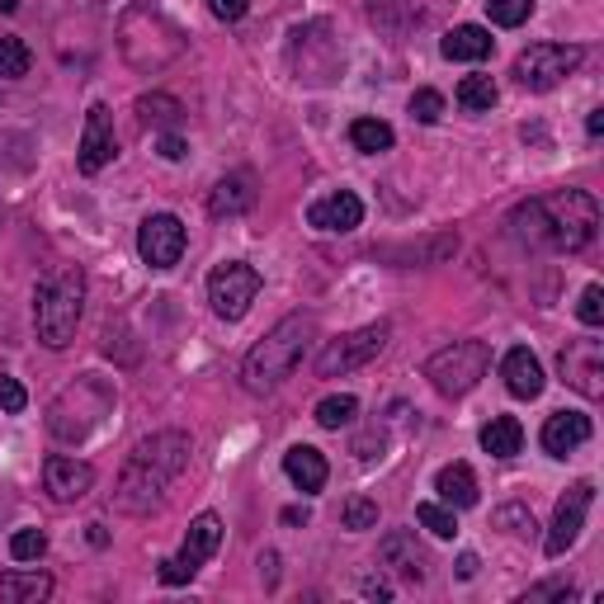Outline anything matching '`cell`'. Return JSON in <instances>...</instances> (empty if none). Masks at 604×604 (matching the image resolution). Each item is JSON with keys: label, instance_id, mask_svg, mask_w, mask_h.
I'll list each match as a JSON object with an SVG mask.
<instances>
[{"label": "cell", "instance_id": "obj_1", "mask_svg": "<svg viewBox=\"0 0 604 604\" xmlns=\"http://www.w3.org/2000/svg\"><path fill=\"white\" fill-rule=\"evenodd\" d=\"M189 454L194 444L185 430H156L137 444L128 454V464L118 472V487H114V510L118 514H147L166 501V491L175 487V477L189 468Z\"/></svg>", "mask_w": 604, "mask_h": 604}, {"label": "cell", "instance_id": "obj_2", "mask_svg": "<svg viewBox=\"0 0 604 604\" xmlns=\"http://www.w3.org/2000/svg\"><path fill=\"white\" fill-rule=\"evenodd\" d=\"M514 237L539 246V251H562V256H576L595 241V227H600V204L591 199L585 189H558L548 199H529L514 208Z\"/></svg>", "mask_w": 604, "mask_h": 604}, {"label": "cell", "instance_id": "obj_3", "mask_svg": "<svg viewBox=\"0 0 604 604\" xmlns=\"http://www.w3.org/2000/svg\"><path fill=\"white\" fill-rule=\"evenodd\" d=\"M312 341H316V316L312 312L283 316V322L264 331L260 341L251 345V354H246L241 387H246V393H256V397L274 393L283 378H293V368L302 364V354H308Z\"/></svg>", "mask_w": 604, "mask_h": 604}, {"label": "cell", "instance_id": "obj_4", "mask_svg": "<svg viewBox=\"0 0 604 604\" xmlns=\"http://www.w3.org/2000/svg\"><path fill=\"white\" fill-rule=\"evenodd\" d=\"M118 48L137 71H166L185 52V29L152 6H128L118 20Z\"/></svg>", "mask_w": 604, "mask_h": 604}, {"label": "cell", "instance_id": "obj_5", "mask_svg": "<svg viewBox=\"0 0 604 604\" xmlns=\"http://www.w3.org/2000/svg\"><path fill=\"white\" fill-rule=\"evenodd\" d=\"M81 312H85V274L81 270L52 274L39 283V293H33V326H39V341L48 350H66L76 341Z\"/></svg>", "mask_w": 604, "mask_h": 604}, {"label": "cell", "instance_id": "obj_6", "mask_svg": "<svg viewBox=\"0 0 604 604\" xmlns=\"http://www.w3.org/2000/svg\"><path fill=\"white\" fill-rule=\"evenodd\" d=\"M110 412H114V387L95 378V373H85V378L62 387V397L48 406V430L62 444H81L85 435L100 430V420Z\"/></svg>", "mask_w": 604, "mask_h": 604}, {"label": "cell", "instance_id": "obj_7", "mask_svg": "<svg viewBox=\"0 0 604 604\" xmlns=\"http://www.w3.org/2000/svg\"><path fill=\"white\" fill-rule=\"evenodd\" d=\"M491 368V345L487 341H454L449 350L430 354V364H425V378L439 397H468L477 383L487 378Z\"/></svg>", "mask_w": 604, "mask_h": 604}, {"label": "cell", "instance_id": "obj_8", "mask_svg": "<svg viewBox=\"0 0 604 604\" xmlns=\"http://www.w3.org/2000/svg\"><path fill=\"white\" fill-rule=\"evenodd\" d=\"M581 58H585V48H576V43H534L514 58V76H520L524 91L543 95V91H553V85H562L572 76L581 66Z\"/></svg>", "mask_w": 604, "mask_h": 604}, {"label": "cell", "instance_id": "obj_9", "mask_svg": "<svg viewBox=\"0 0 604 604\" xmlns=\"http://www.w3.org/2000/svg\"><path fill=\"white\" fill-rule=\"evenodd\" d=\"M260 270L256 264H246V260H227L218 264V270L208 274V302H212V312L222 316V322H241L246 312H251V302L260 298Z\"/></svg>", "mask_w": 604, "mask_h": 604}, {"label": "cell", "instance_id": "obj_10", "mask_svg": "<svg viewBox=\"0 0 604 604\" xmlns=\"http://www.w3.org/2000/svg\"><path fill=\"white\" fill-rule=\"evenodd\" d=\"M218 543H222V520H218V514H212V510L194 514V524H189V534H185V548L156 566L162 585H189L194 576H199V566L218 553Z\"/></svg>", "mask_w": 604, "mask_h": 604}, {"label": "cell", "instance_id": "obj_11", "mask_svg": "<svg viewBox=\"0 0 604 604\" xmlns=\"http://www.w3.org/2000/svg\"><path fill=\"white\" fill-rule=\"evenodd\" d=\"M387 335H393V326H387V322H373L364 331L341 335V341H331L322 350L316 373H322V378H341V373H350V368H364L368 360H378V354L387 350Z\"/></svg>", "mask_w": 604, "mask_h": 604}, {"label": "cell", "instance_id": "obj_12", "mask_svg": "<svg viewBox=\"0 0 604 604\" xmlns=\"http://www.w3.org/2000/svg\"><path fill=\"white\" fill-rule=\"evenodd\" d=\"M189 246V232L185 222L175 218V212H152V218H142L137 227V256L152 264V270H170V264H180Z\"/></svg>", "mask_w": 604, "mask_h": 604}, {"label": "cell", "instance_id": "obj_13", "mask_svg": "<svg viewBox=\"0 0 604 604\" xmlns=\"http://www.w3.org/2000/svg\"><path fill=\"white\" fill-rule=\"evenodd\" d=\"M558 368H562V383L585 402L604 397V345L591 341V335L585 341H566V350L558 354Z\"/></svg>", "mask_w": 604, "mask_h": 604}, {"label": "cell", "instance_id": "obj_14", "mask_svg": "<svg viewBox=\"0 0 604 604\" xmlns=\"http://www.w3.org/2000/svg\"><path fill=\"white\" fill-rule=\"evenodd\" d=\"M114 152H118V137H114L110 104H91V110H85V128H81V152H76L81 175H100L114 162Z\"/></svg>", "mask_w": 604, "mask_h": 604}, {"label": "cell", "instance_id": "obj_15", "mask_svg": "<svg viewBox=\"0 0 604 604\" xmlns=\"http://www.w3.org/2000/svg\"><path fill=\"white\" fill-rule=\"evenodd\" d=\"M591 501H595V487H591V482H576V487L558 501L553 529H548V543H543V553H548V558H562L566 548H572V543L581 539V529H585V510H591Z\"/></svg>", "mask_w": 604, "mask_h": 604}, {"label": "cell", "instance_id": "obj_16", "mask_svg": "<svg viewBox=\"0 0 604 604\" xmlns=\"http://www.w3.org/2000/svg\"><path fill=\"white\" fill-rule=\"evenodd\" d=\"M43 491L52 496L58 506H76L95 491V468L81 464V458H66V454H52L43 464Z\"/></svg>", "mask_w": 604, "mask_h": 604}, {"label": "cell", "instance_id": "obj_17", "mask_svg": "<svg viewBox=\"0 0 604 604\" xmlns=\"http://www.w3.org/2000/svg\"><path fill=\"white\" fill-rule=\"evenodd\" d=\"M308 222L316 227V232H354V227L364 222V199L350 189H335L326 194V199H316L308 208Z\"/></svg>", "mask_w": 604, "mask_h": 604}, {"label": "cell", "instance_id": "obj_18", "mask_svg": "<svg viewBox=\"0 0 604 604\" xmlns=\"http://www.w3.org/2000/svg\"><path fill=\"white\" fill-rule=\"evenodd\" d=\"M501 378H506V387H510V397L534 402V397L543 393V364H539V354L524 350V345H514L506 360H501Z\"/></svg>", "mask_w": 604, "mask_h": 604}, {"label": "cell", "instance_id": "obj_19", "mask_svg": "<svg viewBox=\"0 0 604 604\" xmlns=\"http://www.w3.org/2000/svg\"><path fill=\"white\" fill-rule=\"evenodd\" d=\"M543 449L553 454V458H566V454H576L585 439H591V416H581V412H553L543 420Z\"/></svg>", "mask_w": 604, "mask_h": 604}, {"label": "cell", "instance_id": "obj_20", "mask_svg": "<svg viewBox=\"0 0 604 604\" xmlns=\"http://www.w3.org/2000/svg\"><path fill=\"white\" fill-rule=\"evenodd\" d=\"M378 562L393 566V572L406 581H425V548L416 543L412 529H393V534L378 543Z\"/></svg>", "mask_w": 604, "mask_h": 604}, {"label": "cell", "instance_id": "obj_21", "mask_svg": "<svg viewBox=\"0 0 604 604\" xmlns=\"http://www.w3.org/2000/svg\"><path fill=\"white\" fill-rule=\"evenodd\" d=\"M256 180L251 175H227V180H218L212 185V194H208V212L212 218H237V212H251L256 208Z\"/></svg>", "mask_w": 604, "mask_h": 604}, {"label": "cell", "instance_id": "obj_22", "mask_svg": "<svg viewBox=\"0 0 604 604\" xmlns=\"http://www.w3.org/2000/svg\"><path fill=\"white\" fill-rule=\"evenodd\" d=\"M283 472H289V482H293L298 491H308V496L322 491L326 477H331L322 449H312V444H293V449L283 454Z\"/></svg>", "mask_w": 604, "mask_h": 604}, {"label": "cell", "instance_id": "obj_23", "mask_svg": "<svg viewBox=\"0 0 604 604\" xmlns=\"http://www.w3.org/2000/svg\"><path fill=\"white\" fill-rule=\"evenodd\" d=\"M439 52L449 62H482V58H491V33L482 24H458V29L444 33Z\"/></svg>", "mask_w": 604, "mask_h": 604}, {"label": "cell", "instance_id": "obj_24", "mask_svg": "<svg viewBox=\"0 0 604 604\" xmlns=\"http://www.w3.org/2000/svg\"><path fill=\"white\" fill-rule=\"evenodd\" d=\"M435 491H439V501H444V506H454V510L477 506V477H472L468 464H449V468H439Z\"/></svg>", "mask_w": 604, "mask_h": 604}, {"label": "cell", "instance_id": "obj_25", "mask_svg": "<svg viewBox=\"0 0 604 604\" xmlns=\"http://www.w3.org/2000/svg\"><path fill=\"white\" fill-rule=\"evenodd\" d=\"M482 449L491 458H514V454L524 449V425L514 420V416H491L482 425Z\"/></svg>", "mask_w": 604, "mask_h": 604}, {"label": "cell", "instance_id": "obj_26", "mask_svg": "<svg viewBox=\"0 0 604 604\" xmlns=\"http://www.w3.org/2000/svg\"><path fill=\"white\" fill-rule=\"evenodd\" d=\"M52 595V576L48 572H6L0 576V600L6 604H39Z\"/></svg>", "mask_w": 604, "mask_h": 604}, {"label": "cell", "instance_id": "obj_27", "mask_svg": "<svg viewBox=\"0 0 604 604\" xmlns=\"http://www.w3.org/2000/svg\"><path fill=\"white\" fill-rule=\"evenodd\" d=\"M364 14H368V24L383 29V33H406L416 24L412 0H364Z\"/></svg>", "mask_w": 604, "mask_h": 604}, {"label": "cell", "instance_id": "obj_28", "mask_svg": "<svg viewBox=\"0 0 604 604\" xmlns=\"http://www.w3.org/2000/svg\"><path fill=\"white\" fill-rule=\"evenodd\" d=\"M350 142H354V152H368V156H378V152H393V123H383V118H354L350 123Z\"/></svg>", "mask_w": 604, "mask_h": 604}, {"label": "cell", "instance_id": "obj_29", "mask_svg": "<svg viewBox=\"0 0 604 604\" xmlns=\"http://www.w3.org/2000/svg\"><path fill=\"white\" fill-rule=\"evenodd\" d=\"M458 104H464L468 114H487L496 100H501V91H496V81L491 76H464L458 81V95H454Z\"/></svg>", "mask_w": 604, "mask_h": 604}, {"label": "cell", "instance_id": "obj_30", "mask_svg": "<svg viewBox=\"0 0 604 604\" xmlns=\"http://www.w3.org/2000/svg\"><path fill=\"white\" fill-rule=\"evenodd\" d=\"M137 114H142L147 128H175L185 110H180V100H175V95H142L137 100Z\"/></svg>", "mask_w": 604, "mask_h": 604}, {"label": "cell", "instance_id": "obj_31", "mask_svg": "<svg viewBox=\"0 0 604 604\" xmlns=\"http://www.w3.org/2000/svg\"><path fill=\"white\" fill-rule=\"evenodd\" d=\"M354 416H360V402H354L350 393L326 397L322 406H316V425H322V430H341V425H350Z\"/></svg>", "mask_w": 604, "mask_h": 604}, {"label": "cell", "instance_id": "obj_32", "mask_svg": "<svg viewBox=\"0 0 604 604\" xmlns=\"http://www.w3.org/2000/svg\"><path fill=\"white\" fill-rule=\"evenodd\" d=\"M29 66H33V52L20 39H0V76L20 81V76H29Z\"/></svg>", "mask_w": 604, "mask_h": 604}, {"label": "cell", "instance_id": "obj_33", "mask_svg": "<svg viewBox=\"0 0 604 604\" xmlns=\"http://www.w3.org/2000/svg\"><path fill=\"white\" fill-rule=\"evenodd\" d=\"M416 520H420L425 529H430L435 539H454V534H458L454 510H449V506H439V501H420V506H416Z\"/></svg>", "mask_w": 604, "mask_h": 604}, {"label": "cell", "instance_id": "obj_34", "mask_svg": "<svg viewBox=\"0 0 604 604\" xmlns=\"http://www.w3.org/2000/svg\"><path fill=\"white\" fill-rule=\"evenodd\" d=\"M487 14H491V24H501V29H520L529 14H534V0H487Z\"/></svg>", "mask_w": 604, "mask_h": 604}, {"label": "cell", "instance_id": "obj_35", "mask_svg": "<svg viewBox=\"0 0 604 604\" xmlns=\"http://www.w3.org/2000/svg\"><path fill=\"white\" fill-rule=\"evenodd\" d=\"M48 553V534L43 529H20V534L10 539V558L14 562H39Z\"/></svg>", "mask_w": 604, "mask_h": 604}, {"label": "cell", "instance_id": "obj_36", "mask_svg": "<svg viewBox=\"0 0 604 604\" xmlns=\"http://www.w3.org/2000/svg\"><path fill=\"white\" fill-rule=\"evenodd\" d=\"M345 529H378V501H368V496L345 501Z\"/></svg>", "mask_w": 604, "mask_h": 604}, {"label": "cell", "instance_id": "obj_37", "mask_svg": "<svg viewBox=\"0 0 604 604\" xmlns=\"http://www.w3.org/2000/svg\"><path fill=\"white\" fill-rule=\"evenodd\" d=\"M412 118L416 123H439L444 118V95L439 91H416L412 95Z\"/></svg>", "mask_w": 604, "mask_h": 604}, {"label": "cell", "instance_id": "obj_38", "mask_svg": "<svg viewBox=\"0 0 604 604\" xmlns=\"http://www.w3.org/2000/svg\"><path fill=\"white\" fill-rule=\"evenodd\" d=\"M29 406V393L20 387V378H10V373H0V412L6 416H20Z\"/></svg>", "mask_w": 604, "mask_h": 604}, {"label": "cell", "instance_id": "obj_39", "mask_svg": "<svg viewBox=\"0 0 604 604\" xmlns=\"http://www.w3.org/2000/svg\"><path fill=\"white\" fill-rule=\"evenodd\" d=\"M576 316H581L585 326H600V322H604V289H600V283H591V289L581 293V302H576Z\"/></svg>", "mask_w": 604, "mask_h": 604}, {"label": "cell", "instance_id": "obj_40", "mask_svg": "<svg viewBox=\"0 0 604 604\" xmlns=\"http://www.w3.org/2000/svg\"><path fill=\"white\" fill-rule=\"evenodd\" d=\"M208 10H212V14H218V20H222V24H237V20H241V14H246V10H251V0H208Z\"/></svg>", "mask_w": 604, "mask_h": 604}, {"label": "cell", "instance_id": "obj_41", "mask_svg": "<svg viewBox=\"0 0 604 604\" xmlns=\"http://www.w3.org/2000/svg\"><path fill=\"white\" fill-rule=\"evenodd\" d=\"M576 591L566 581H548V585H534V591H529L524 600H572Z\"/></svg>", "mask_w": 604, "mask_h": 604}, {"label": "cell", "instance_id": "obj_42", "mask_svg": "<svg viewBox=\"0 0 604 604\" xmlns=\"http://www.w3.org/2000/svg\"><path fill=\"white\" fill-rule=\"evenodd\" d=\"M360 595H368V600H393V585H387L383 576H364V581H360Z\"/></svg>", "mask_w": 604, "mask_h": 604}, {"label": "cell", "instance_id": "obj_43", "mask_svg": "<svg viewBox=\"0 0 604 604\" xmlns=\"http://www.w3.org/2000/svg\"><path fill=\"white\" fill-rule=\"evenodd\" d=\"M185 152H189V147H185V137H175V133L162 137V156H166V162H185Z\"/></svg>", "mask_w": 604, "mask_h": 604}, {"label": "cell", "instance_id": "obj_44", "mask_svg": "<svg viewBox=\"0 0 604 604\" xmlns=\"http://www.w3.org/2000/svg\"><path fill=\"white\" fill-rule=\"evenodd\" d=\"M454 566H458V576H464V581H472V576H477V566H482V562H477V553H464Z\"/></svg>", "mask_w": 604, "mask_h": 604}, {"label": "cell", "instance_id": "obj_45", "mask_svg": "<svg viewBox=\"0 0 604 604\" xmlns=\"http://www.w3.org/2000/svg\"><path fill=\"white\" fill-rule=\"evenodd\" d=\"M585 133H591V137L604 133V110H591V118H585Z\"/></svg>", "mask_w": 604, "mask_h": 604}, {"label": "cell", "instance_id": "obj_46", "mask_svg": "<svg viewBox=\"0 0 604 604\" xmlns=\"http://www.w3.org/2000/svg\"><path fill=\"white\" fill-rule=\"evenodd\" d=\"M274 566H279V558H274V553H264V558H260V572H264V581H270V585H274V576H279Z\"/></svg>", "mask_w": 604, "mask_h": 604}, {"label": "cell", "instance_id": "obj_47", "mask_svg": "<svg viewBox=\"0 0 604 604\" xmlns=\"http://www.w3.org/2000/svg\"><path fill=\"white\" fill-rule=\"evenodd\" d=\"M283 524H308V510H298V506H289V510H283Z\"/></svg>", "mask_w": 604, "mask_h": 604}, {"label": "cell", "instance_id": "obj_48", "mask_svg": "<svg viewBox=\"0 0 604 604\" xmlns=\"http://www.w3.org/2000/svg\"><path fill=\"white\" fill-rule=\"evenodd\" d=\"M91 543H95V548L110 543V534H104V524H91Z\"/></svg>", "mask_w": 604, "mask_h": 604}, {"label": "cell", "instance_id": "obj_49", "mask_svg": "<svg viewBox=\"0 0 604 604\" xmlns=\"http://www.w3.org/2000/svg\"><path fill=\"white\" fill-rule=\"evenodd\" d=\"M20 10V0H0V14H14Z\"/></svg>", "mask_w": 604, "mask_h": 604}]
</instances>
